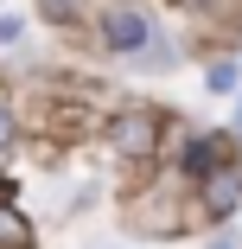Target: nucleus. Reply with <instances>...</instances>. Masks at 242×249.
I'll return each instance as SVG.
<instances>
[{
    "instance_id": "f257e3e1",
    "label": "nucleus",
    "mask_w": 242,
    "mask_h": 249,
    "mask_svg": "<svg viewBox=\"0 0 242 249\" xmlns=\"http://www.w3.org/2000/svg\"><path fill=\"white\" fill-rule=\"evenodd\" d=\"M102 45H109L115 58H160V45H153V13L134 7V0L109 7V13H102Z\"/></svg>"
},
{
    "instance_id": "f03ea898",
    "label": "nucleus",
    "mask_w": 242,
    "mask_h": 249,
    "mask_svg": "<svg viewBox=\"0 0 242 249\" xmlns=\"http://www.w3.org/2000/svg\"><path fill=\"white\" fill-rule=\"evenodd\" d=\"M204 205H210V217H229V211L242 205V173H236V166H217V173L204 179Z\"/></svg>"
},
{
    "instance_id": "7ed1b4c3",
    "label": "nucleus",
    "mask_w": 242,
    "mask_h": 249,
    "mask_svg": "<svg viewBox=\"0 0 242 249\" xmlns=\"http://www.w3.org/2000/svg\"><path fill=\"white\" fill-rule=\"evenodd\" d=\"M115 141H121V154H147V147H153V115H121Z\"/></svg>"
},
{
    "instance_id": "20e7f679",
    "label": "nucleus",
    "mask_w": 242,
    "mask_h": 249,
    "mask_svg": "<svg viewBox=\"0 0 242 249\" xmlns=\"http://www.w3.org/2000/svg\"><path fill=\"white\" fill-rule=\"evenodd\" d=\"M217 160H223V147H217V141H191V147H185V173H191V179H210Z\"/></svg>"
},
{
    "instance_id": "39448f33",
    "label": "nucleus",
    "mask_w": 242,
    "mask_h": 249,
    "mask_svg": "<svg viewBox=\"0 0 242 249\" xmlns=\"http://www.w3.org/2000/svg\"><path fill=\"white\" fill-rule=\"evenodd\" d=\"M0 243H7V249H26V243H32V230H26L19 211H0Z\"/></svg>"
},
{
    "instance_id": "423d86ee",
    "label": "nucleus",
    "mask_w": 242,
    "mask_h": 249,
    "mask_svg": "<svg viewBox=\"0 0 242 249\" xmlns=\"http://www.w3.org/2000/svg\"><path fill=\"white\" fill-rule=\"evenodd\" d=\"M210 89H236V64H210Z\"/></svg>"
},
{
    "instance_id": "0eeeda50",
    "label": "nucleus",
    "mask_w": 242,
    "mask_h": 249,
    "mask_svg": "<svg viewBox=\"0 0 242 249\" xmlns=\"http://www.w3.org/2000/svg\"><path fill=\"white\" fill-rule=\"evenodd\" d=\"M45 13H51V19H70V13H77V0H45Z\"/></svg>"
},
{
    "instance_id": "6e6552de",
    "label": "nucleus",
    "mask_w": 242,
    "mask_h": 249,
    "mask_svg": "<svg viewBox=\"0 0 242 249\" xmlns=\"http://www.w3.org/2000/svg\"><path fill=\"white\" fill-rule=\"evenodd\" d=\"M0 45H19V19H0Z\"/></svg>"
},
{
    "instance_id": "1a4fd4ad",
    "label": "nucleus",
    "mask_w": 242,
    "mask_h": 249,
    "mask_svg": "<svg viewBox=\"0 0 242 249\" xmlns=\"http://www.w3.org/2000/svg\"><path fill=\"white\" fill-rule=\"evenodd\" d=\"M13 141V109H0V147Z\"/></svg>"
}]
</instances>
